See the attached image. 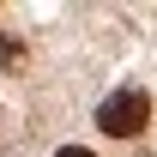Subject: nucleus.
Wrapping results in <instances>:
<instances>
[{
	"label": "nucleus",
	"mask_w": 157,
	"mask_h": 157,
	"mask_svg": "<svg viewBox=\"0 0 157 157\" xmlns=\"http://www.w3.org/2000/svg\"><path fill=\"white\" fill-rule=\"evenodd\" d=\"M145 121H151V97H145L139 85L109 91V97L97 103V127H103L109 139H133V133H145Z\"/></svg>",
	"instance_id": "f257e3e1"
},
{
	"label": "nucleus",
	"mask_w": 157,
	"mask_h": 157,
	"mask_svg": "<svg viewBox=\"0 0 157 157\" xmlns=\"http://www.w3.org/2000/svg\"><path fill=\"white\" fill-rule=\"evenodd\" d=\"M55 157H97V151H85V145H60Z\"/></svg>",
	"instance_id": "f03ea898"
}]
</instances>
